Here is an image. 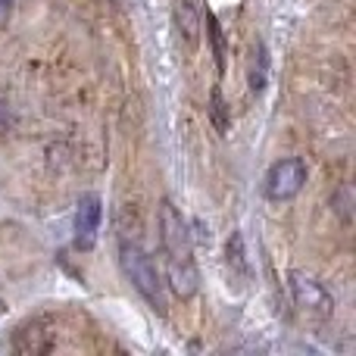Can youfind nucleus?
<instances>
[{"label":"nucleus","mask_w":356,"mask_h":356,"mask_svg":"<svg viewBox=\"0 0 356 356\" xmlns=\"http://www.w3.org/2000/svg\"><path fill=\"white\" fill-rule=\"evenodd\" d=\"M175 25L178 31L184 35V41H188V47H197V38H200V16H197V6L191 3V0H175Z\"/></svg>","instance_id":"nucleus-7"},{"label":"nucleus","mask_w":356,"mask_h":356,"mask_svg":"<svg viewBox=\"0 0 356 356\" xmlns=\"http://www.w3.org/2000/svg\"><path fill=\"white\" fill-rule=\"evenodd\" d=\"M209 19V38H213V50H216V63H219V69L225 66V41H222V29L219 22H216V16H207Z\"/></svg>","instance_id":"nucleus-9"},{"label":"nucleus","mask_w":356,"mask_h":356,"mask_svg":"<svg viewBox=\"0 0 356 356\" xmlns=\"http://www.w3.org/2000/svg\"><path fill=\"white\" fill-rule=\"evenodd\" d=\"M100 222H104V203L97 194H85L75 207V247L79 250H94Z\"/></svg>","instance_id":"nucleus-5"},{"label":"nucleus","mask_w":356,"mask_h":356,"mask_svg":"<svg viewBox=\"0 0 356 356\" xmlns=\"http://www.w3.org/2000/svg\"><path fill=\"white\" fill-rule=\"evenodd\" d=\"M307 163L300 156H284V160L272 163L269 172H266V197L275 203L294 200L307 184Z\"/></svg>","instance_id":"nucleus-3"},{"label":"nucleus","mask_w":356,"mask_h":356,"mask_svg":"<svg viewBox=\"0 0 356 356\" xmlns=\"http://www.w3.org/2000/svg\"><path fill=\"white\" fill-rule=\"evenodd\" d=\"M160 238H163V250H166L169 259L181 263V259H194V234H191V225L184 222V216L178 213V207L172 200L160 203Z\"/></svg>","instance_id":"nucleus-2"},{"label":"nucleus","mask_w":356,"mask_h":356,"mask_svg":"<svg viewBox=\"0 0 356 356\" xmlns=\"http://www.w3.org/2000/svg\"><path fill=\"white\" fill-rule=\"evenodd\" d=\"M119 259H122V269H125V275H129V282L138 288V294H141L156 313H166V284H163L154 259L138 244H129V241H122V247H119Z\"/></svg>","instance_id":"nucleus-1"},{"label":"nucleus","mask_w":356,"mask_h":356,"mask_svg":"<svg viewBox=\"0 0 356 356\" xmlns=\"http://www.w3.org/2000/svg\"><path fill=\"white\" fill-rule=\"evenodd\" d=\"M16 125V116H13V106L6 104V100H0V135H6V131Z\"/></svg>","instance_id":"nucleus-10"},{"label":"nucleus","mask_w":356,"mask_h":356,"mask_svg":"<svg viewBox=\"0 0 356 356\" xmlns=\"http://www.w3.org/2000/svg\"><path fill=\"white\" fill-rule=\"evenodd\" d=\"M13 3H16V0H0V25H3L6 19H10V13H13Z\"/></svg>","instance_id":"nucleus-11"},{"label":"nucleus","mask_w":356,"mask_h":356,"mask_svg":"<svg viewBox=\"0 0 356 356\" xmlns=\"http://www.w3.org/2000/svg\"><path fill=\"white\" fill-rule=\"evenodd\" d=\"M288 284H291V294H294V303L300 309H307V313H313V316H322V319H328V316L334 313V297L319 278L307 275V272H300V269H291Z\"/></svg>","instance_id":"nucleus-4"},{"label":"nucleus","mask_w":356,"mask_h":356,"mask_svg":"<svg viewBox=\"0 0 356 356\" xmlns=\"http://www.w3.org/2000/svg\"><path fill=\"white\" fill-rule=\"evenodd\" d=\"M166 282L181 300H191L200 288V272H197L194 259H181V263L166 259Z\"/></svg>","instance_id":"nucleus-6"},{"label":"nucleus","mask_w":356,"mask_h":356,"mask_svg":"<svg viewBox=\"0 0 356 356\" xmlns=\"http://www.w3.org/2000/svg\"><path fill=\"white\" fill-rule=\"evenodd\" d=\"M209 119H213V125H216V131H219V135H228L232 119L225 116V100H222L219 91H213V100H209Z\"/></svg>","instance_id":"nucleus-8"}]
</instances>
